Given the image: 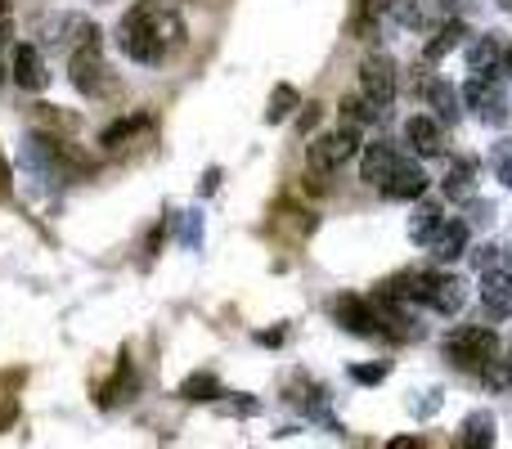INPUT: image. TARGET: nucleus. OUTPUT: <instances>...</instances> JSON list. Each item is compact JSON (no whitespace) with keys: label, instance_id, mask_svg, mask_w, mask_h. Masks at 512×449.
Segmentation results:
<instances>
[{"label":"nucleus","instance_id":"obj_27","mask_svg":"<svg viewBox=\"0 0 512 449\" xmlns=\"http://www.w3.org/2000/svg\"><path fill=\"white\" fill-rule=\"evenodd\" d=\"M499 59H504V41H499L495 32H490V36H477V41H472V50H468V68H472V72H495Z\"/></svg>","mask_w":512,"mask_h":449},{"label":"nucleus","instance_id":"obj_39","mask_svg":"<svg viewBox=\"0 0 512 449\" xmlns=\"http://www.w3.org/2000/svg\"><path fill=\"white\" fill-rule=\"evenodd\" d=\"M256 342H261V346H283V328H274V333H261Z\"/></svg>","mask_w":512,"mask_h":449},{"label":"nucleus","instance_id":"obj_21","mask_svg":"<svg viewBox=\"0 0 512 449\" xmlns=\"http://www.w3.org/2000/svg\"><path fill=\"white\" fill-rule=\"evenodd\" d=\"M180 400H189V405H216V400L225 396V387H221V378L216 373H189L185 382H180V391H176Z\"/></svg>","mask_w":512,"mask_h":449},{"label":"nucleus","instance_id":"obj_38","mask_svg":"<svg viewBox=\"0 0 512 449\" xmlns=\"http://www.w3.org/2000/svg\"><path fill=\"white\" fill-rule=\"evenodd\" d=\"M216 185H221V171H216V167H212V171H207V176H203V180H198V194H212V189H216Z\"/></svg>","mask_w":512,"mask_h":449},{"label":"nucleus","instance_id":"obj_26","mask_svg":"<svg viewBox=\"0 0 512 449\" xmlns=\"http://www.w3.org/2000/svg\"><path fill=\"white\" fill-rule=\"evenodd\" d=\"M301 108V95H297V86H288V81H279V86L270 90V104H265V122L270 126H279V122H288L292 113Z\"/></svg>","mask_w":512,"mask_h":449},{"label":"nucleus","instance_id":"obj_16","mask_svg":"<svg viewBox=\"0 0 512 449\" xmlns=\"http://www.w3.org/2000/svg\"><path fill=\"white\" fill-rule=\"evenodd\" d=\"M405 144L418 153V158H441L445 153V131L432 113H414L405 122Z\"/></svg>","mask_w":512,"mask_h":449},{"label":"nucleus","instance_id":"obj_8","mask_svg":"<svg viewBox=\"0 0 512 449\" xmlns=\"http://www.w3.org/2000/svg\"><path fill=\"white\" fill-rule=\"evenodd\" d=\"M454 5L459 0H387V18L405 32H436L454 18Z\"/></svg>","mask_w":512,"mask_h":449},{"label":"nucleus","instance_id":"obj_33","mask_svg":"<svg viewBox=\"0 0 512 449\" xmlns=\"http://www.w3.org/2000/svg\"><path fill=\"white\" fill-rule=\"evenodd\" d=\"M185 247H198V238H203V212H185Z\"/></svg>","mask_w":512,"mask_h":449},{"label":"nucleus","instance_id":"obj_5","mask_svg":"<svg viewBox=\"0 0 512 449\" xmlns=\"http://www.w3.org/2000/svg\"><path fill=\"white\" fill-rule=\"evenodd\" d=\"M68 81L77 86V95H86V99H113L117 95V77H113V68H108L99 41L77 45V50L68 54Z\"/></svg>","mask_w":512,"mask_h":449},{"label":"nucleus","instance_id":"obj_10","mask_svg":"<svg viewBox=\"0 0 512 449\" xmlns=\"http://www.w3.org/2000/svg\"><path fill=\"white\" fill-rule=\"evenodd\" d=\"M360 95H369L382 113L396 104V63H391V54H369L360 63Z\"/></svg>","mask_w":512,"mask_h":449},{"label":"nucleus","instance_id":"obj_11","mask_svg":"<svg viewBox=\"0 0 512 449\" xmlns=\"http://www.w3.org/2000/svg\"><path fill=\"white\" fill-rule=\"evenodd\" d=\"M9 77H14L18 90H27V95H41V90L50 86L45 54L36 50V45H14V54H9Z\"/></svg>","mask_w":512,"mask_h":449},{"label":"nucleus","instance_id":"obj_35","mask_svg":"<svg viewBox=\"0 0 512 449\" xmlns=\"http://www.w3.org/2000/svg\"><path fill=\"white\" fill-rule=\"evenodd\" d=\"M18 418V400L14 396H5V391H0V432H5L9 423H14Z\"/></svg>","mask_w":512,"mask_h":449},{"label":"nucleus","instance_id":"obj_2","mask_svg":"<svg viewBox=\"0 0 512 449\" xmlns=\"http://www.w3.org/2000/svg\"><path fill=\"white\" fill-rule=\"evenodd\" d=\"M382 292L400 301H414V306H427L436 315H459L468 306V283L459 274H441V270H400L396 279L382 283Z\"/></svg>","mask_w":512,"mask_h":449},{"label":"nucleus","instance_id":"obj_18","mask_svg":"<svg viewBox=\"0 0 512 449\" xmlns=\"http://www.w3.org/2000/svg\"><path fill=\"white\" fill-rule=\"evenodd\" d=\"M423 104L432 108L436 122L450 126V122H459V113H463V90H454L450 81H427V86H423Z\"/></svg>","mask_w":512,"mask_h":449},{"label":"nucleus","instance_id":"obj_13","mask_svg":"<svg viewBox=\"0 0 512 449\" xmlns=\"http://www.w3.org/2000/svg\"><path fill=\"white\" fill-rule=\"evenodd\" d=\"M45 41L50 45H59V50H77V45H90V41H99V27L90 23L86 14H59V18H50L45 23Z\"/></svg>","mask_w":512,"mask_h":449},{"label":"nucleus","instance_id":"obj_6","mask_svg":"<svg viewBox=\"0 0 512 449\" xmlns=\"http://www.w3.org/2000/svg\"><path fill=\"white\" fill-rule=\"evenodd\" d=\"M355 153H360V131H355V126L342 122V131L315 135L306 149V180H328L333 171H342Z\"/></svg>","mask_w":512,"mask_h":449},{"label":"nucleus","instance_id":"obj_17","mask_svg":"<svg viewBox=\"0 0 512 449\" xmlns=\"http://www.w3.org/2000/svg\"><path fill=\"white\" fill-rule=\"evenodd\" d=\"M423 194H427V176L418 162H400V171L382 185V198H391V203H418Z\"/></svg>","mask_w":512,"mask_h":449},{"label":"nucleus","instance_id":"obj_41","mask_svg":"<svg viewBox=\"0 0 512 449\" xmlns=\"http://www.w3.org/2000/svg\"><path fill=\"white\" fill-rule=\"evenodd\" d=\"M423 441H418V436H400V441H391V449H418Z\"/></svg>","mask_w":512,"mask_h":449},{"label":"nucleus","instance_id":"obj_7","mask_svg":"<svg viewBox=\"0 0 512 449\" xmlns=\"http://www.w3.org/2000/svg\"><path fill=\"white\" fill-rule=\"evenodd\" d=\"M463 104H468L486 126H495V131H504L512 122V99H508L504 81L490 77V72H472L468 86H463Z\"/></svg>","mask_w":512,"mask_h":449},{"label":"nucleus","instance_id":"obj_1","mask_svg":"<svg viewBox=\"0 0 512 449\" xmlns=\"http://www.w3.org/2000/svg\"><path fill=\"white\" fill-rule=\"evenodd\" d=\"M189 41V27L167 0H135L131 9L117 23V50L131 63H144V68H158L171 54H180Z\"/></svg>","mask_w":512,"mask_h":449},{"label":"nucleus","instance_id":"obj_37","mask_svg":"<svg viewBox=\"0 0 512 449\" xmlns=\"http://www.w3.org/2000/svg\"><path fill=\"white\" fill-rule=\"evenodd\" d=\"M9 32H14V23H9V14H5V9H0V50H5ZM0 81H5V63H0Z\"/></svg>","mask_w":512,"mask_h":449},{"label":"nucleus","instance_id":"obj_23","mask_svg":"<svg viewBox=\"0 0 512 449\" xmlns=\"http://www.w3.org/2000/svg\"><path fill=\"white\" fill-rule=\"evenodd\" d=\"M441 225H445V207L432 203V198H418V203H414V216H409V238L427 247V238H432Z\"/></svg>","mask_w":512,"mask_h":449},{"label":"nucleus","instance_id":"obj_29","mask_svg":"<svg viewBox=\"0 0 512 449\" xmlns=\"http://www.w3.org/2000/svg\"><path fill=\"white\" fill-rule=\"evenodd\" d=\"M481 382H486V391H512V351H499L481 369Z\"/></svg>","mask_w":512,"mask_h":449},{"label":"nucleus","instance_id":"obj_14","mask_svg":"<svg viewBox=\"0 0 512 449\" xmlns=\"http://www.w3.org/2000/svg\"><path fill=\"white\" fill-rule=\"evenodd\" d=\"M333 319L346 328V333H355V337H378V315H373V301L369 297H355V292L337 297L333 301Z\"/></svg>","mask_w":512,"mask_h":449},{"label":"nucleus","instance_id":"obj_34","mask_svg":"<svg viewBox=\"0 0 512 449\" xmlns=\"http://www.w3.org/2000/svg\"><path fill=\"white\" fill-rule=\"evenodd\" d=\"M409 409H414L418 418H432L436 409H441V391H427V400H414V405H409Z\"/></svg>","mask_w":512,"mask_h":449},{"label":"nucleus","instance_id":"obj_40","mask_svg":"<svg viewBox=\"0 0 512 449\" xmlns=\"http://www.w3.org/2000/svg\"><path fill=\"white\" fill-rule=\"evenodd\" d=\"M499 72L512 81V45H504V59H499Z\"/></svg>","mask_w":512,"mask_h":449},{"label":"nucleus","instance_id":"obj_36","mask_svg":"<svg viewBox=\"0 0 512 449\" xmlns=\"http://www.w3.org/2000/svg\"><path fill=\"white\" fill-rule=\"evenodd\" d=\"M14 194V171H9V162H5V153H0V203Z\"/></svg>","mask_w":512,"mask_h":449},{"label":"nucleus","instance_id":"obj_4","mask_svg":"<svg viewBox=\"0 0 512 449\" xmlns=\"http://www.w3.org/2000/svg\"><path fill=\"white\" fill-rule=\"evenodd\" d=\"M441 346H445V360H450L454 369L477 373V378H481V369L504 351V346H499V333L495 328H486V324H459L454 333H445Z\"/></svg>","mask_w":512,"mask_h":449},{"label":"nucleus","instance_id":"obj_12","mask_svg":"<svg viewBox=\"0 0 512 449\" xmlns=\"http://www.w3.org/2000/svg\"><path fill=\"white\" fill-rule=\"evenodd\" d=\"M468 238H472V225L459 221V216H445V225L436 229L432 238H427V256H432L436 265H450L459 261L463 252H468Z\"/></svg>","mask_w":512,"mask_h":449},{"label":"nucleus","instance_id":"obj_19","mask_svg":"<svg viewBox=\"0 0 512 449\" xmlns=\"http://www.w3.org/2000/svg\"><path fill=\"white\" fill-rule=\"evenodd\" d=\"M495 441H499L495 414H490V409H472V414L463 418V427H459V445L463 449H490Z\"/></svg>","mask_w":512,"mask_h":449},{"label":"nucleus","instance_id":"obj_3","mask_svg":"<svg viewBox=\"0 0 512 449\" xmlns=\"http://www.w3.org/2000/svg\"><path fill=\"white\" fill-rule=\"evenodd\" d=\"M81 171H86V158H81L68 140H59V135L32 131L23 140V176L32 180L36 189H63L68 180H77Z\"/></svg>","mask_w":512,"mask_h":449},{"label":"nucleus","instance_id":"obj_9","mask_svg":"<svg viewBox=\"0 0 512 449\" xmlns=\"http://www.w3.org/2000/svg\"><path fill=\"white\" fill-rule=\"evenodd\" d=\"M481 301H486L490 319H512V265L504 256L481 265Z\"/></svg>","mask_w":512,"mask_h":449},{"label":"nucleus","instance_id":"obj_28","mask_svg":"<svg viewBox=\"0 0 512 449\" xmlns=\"http://www.w3.org/2000/svg\"><path fill=\"white\" fill-rule=\"evenodd\" d=\"M378 18H382V0H355L351 5V36L373 41V36H378Z\"/></svg>","mask_w":512,"mask_h":449},{"label":"nucleus","instance_id":"obj_15","mask_svg":"<svg viewBox=\"0 0 512 449\" xmlns=\"http://www.w3.org/2000/svg\"><path fill=\"white\" fill-rule=\"evenodd\" d=\"M400 162H405V158L396 153V144H387V140L369 144V149H364V158H360V180H364V185H373V189H382L400 171Z\"/></svg>","mask_w":512,"mask_h":449},{"label":"nucleus","instance_id":"obj_42","mask_svg":"<svg viewBox=\"0 0 512 449\" xmlns=\"http://www.w3.org/2000/svg\"><path fill=\"white\" fill-rule=\"evenodd\" d=\"M499 5H504V9H508V14H512V0H499Z\"/></svg>","mask_w":512,"mask_h":449},{"label":"nucleus","instance_id":"obj_30","mask_svg":"<svg viewBox=\"0 0 512 449\" xmlns=\"http://www.w3.org/2000/svg\"><path fill=\"white\" fill-rule=\"evenodd\" d=\"M140 126H144V117H117L113 126H104V131H99V144H104V149L113 153V149H122V144L131 140V135L140 131Z\"/></svg>","mask_w":512,"mask_h":449},{"label":"nucleus","instance_id":"obj_24","mask_svg":"<svg viewBox=\"0 0 512 449\" xmlns=\"http://www.w3.org/2000/svg\"><path fill=\"white\" fill-rule=\"evenodd\" d=\"M468 41V27L459 23V18H450L445 27H436V41H427V50H423V68H432V63H441L450 50H459V45Z\"/></svg>","mask_w":512,"mask_h":449},{"label":"nucleus","instance_id":"obj_20","mask_svg":"<svg viewBox=\"0 0 512 449\" xmlns=\"http://www.w3.org/2000/svg\"><path fill=\"white\" fill-rule=\"evenodd\" d=\"M135 387H140V378H135V369H131V355H122V360H117V373L99 387V409H117L122 400L135 396Z\"/></svg>","mask_w":512,"mask_h":449},{"label":"nucleus","instance_id":"obj_32","mask_svg":"<svg viewBox=\"0 0 512 449\" xmlns=\"http://www.w3.org/2000/svg\"><path fill=\"white\" fill-rule=\"evenodd\" d=\"M387 373H391L387 360H378V364H355V369H351V382H360V387H373V382H382Z\"/></svg>","mask_w":512,"mask_h":449},{"label":"nucleus","instance_id":"obj_31","mask_svg":"<svg viewBox=\"0 0 512 449\" xmlns=\"http://www.w3.org/2000/svg\"><path fill=\"white\" fill-rule=\"evenodd\" d=\"M490 171L512 189V140H499L495 149H490Z\"/></svg>","mask_w":512,"mask_h":449},{"label":"nucleus","instance_id":"obj_25","mask_svg":"<svg viewBox=\"0 0 512 449\" xmlns=\"http://www.w3.org/2000/svg\"><path fill=\"white\" fill-rule=\"evenodd\" d=\"M337 113H342V122L355 126V131H364V126H373V122H382V117H387L369 95H342Z\"/></svg>","mask_w":512,"mask_h":449},{"label":"nucleus","instance_id":"obj_43","mask_svg":"<svg viewBox=\"0 0 512 449\" xmlns=\"http://www.w3.org/2000/svg\"><path fill=\"white\" fill-rule=\"evenodd\" d=\"M198 5H203V0H198ZM207 5H216V0H207Z\"/></svg>","mask_w":512,"mask_h":449},{"label":"nucleus","instance_id":"obj_22","mask_svg":"<svg viewBox=\"0 0 512 449\" xmlns=\"http://www.w3.org/2000/svg\"><path fill=\"white\" fill-rule=\"evenodd\" d=\"M445 198H450V203H472V198H477V162L472 158H459L450 167V176H445Z\"/></svg>","mask_w":512,"mask_h":449}]
</instances>
